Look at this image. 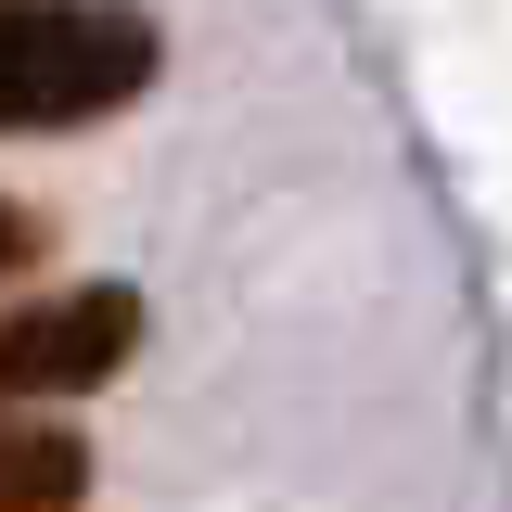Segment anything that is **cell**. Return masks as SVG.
I'll return each instance as SVG.
<instances>
[{
	"label": "cell",
	"mask_w": 512,
	"mask_h": 512,
	"mask_svg": "<svg viewBox=\"0 0 512 512\" xmlns=\"http://www.w3.org/2000/svg\"><path fill=\"white\" fill-rule=\"evenodd\" d=\"M167 39L103 0H0V128H90L154 90Z\"/></svg>",
	"instance_id": "1"
},
{
	"label": "cell",
	"mask_w": 512,
	"mask_h": 512,
	"mask_svg": "<svg viewBox=\"0 0 512 512\" xmlns=\"http://www.w3.org/2000/svg\"><path fill=\"white\" fill-rule=\"evenodd\" d=\"M26 256H39V218H26V205H13V192H0V282H13V269H26Z\"/></svg>",
	"instance_id": "4"
},
{
	"label": "cell",
	"mask_w": 512,
	"mask_h": 512,
	"mask_svg": "<svg viewBox=\"0 0 512 512\" xmlns=\"http://www.w3.org/2000/svg\"><path fill=\"white\" fill-rule=\"evenodd\" d=\"M90 500V448L64 423H0V512H77Z\"/></svg>",
	"instance_id": "3"
},
{
	"label": "cell",
	"mask_w": 512,
	"mask_h": 512,
	"mask_svg": "<svg viewBox=\"0 0 512 512\" xmlns=\"http://www.w3.org/2000/svg\"><path fill=\"white\" fill-rule=\"evenodd\" d=\"M128 346H141V295L128 282H77L52 308L0 320V397H77V384L128 372Z\"/></svg>",
	"instance_id": "2"
}]
</instances>
